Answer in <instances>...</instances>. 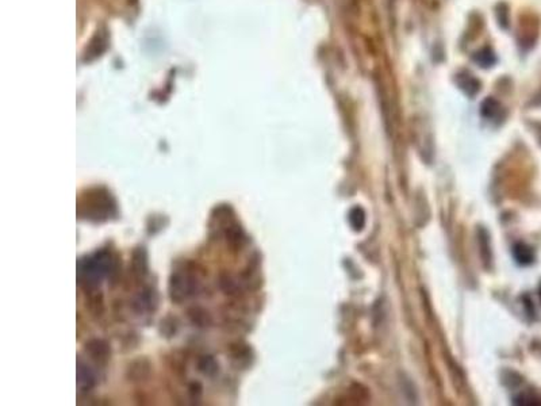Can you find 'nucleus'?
Masks as SVG:
<instances>
[{"instance_id":"obj_8","label":"nucleus","mask_w":541,"mask_h":406,"mask_svg":"<svg viewBox=\"0 0 541 406\" xmlns=\"http://www.w3.org/2000/svg\"><path fill=\"white\" fill-rule=\"evenodd\" d=\"M349 221H351L352 226L356 229V230H361L364 226V221H365V217H364V211L361 209H353L349 214Z\"/></svg>"},{"instance_id":"obj_6","label":"nucleus","mask_w":541,"mask_h":406,"mask_svg":"<svg viewBox=\"0 0 541 406\" xmlns=\"http://www.w3.org/2000/svg\"><path fill=\"white\" fill-rule=\"evenodd\" d=\"M88 309L89 312L99 317L103 313V297L102 294H93L88 297Z\"/></svg>"},{"instance_id":"obj_7","label":"nucleus","mask_w":541,"mask_h":406,"mask_svg":"<svg viewBox=\"0 0 541 406\" xmlns=\"http://www.w3.org/2000/svg\"><path fill=\"white\" fill-rule=\"evenodd\" d=\"M514 256H515V259H517L518 261L522 264L530 263L532 259H533V253H532V251H530L529 248L526 247V245H524V244H520V245H517V247L514 248Z\"/></svg>"},{"instance_id":"obj_5","label":"nucleus","mask_w":541,"mask_h":406,"mask_svg":"<svg viewBox=\"0 0 541 406\" xmlns=\"http://www.w3.org/2000/svg\"><path fill=\"white\" fill-rule=\"evenodd\" d=\"M199 371L203 372L205 375L213 376L214 374L218 372V363L211 357V356H203L199 363H198Z\"/></svg>"},{"instance_id":"obj_1","label":"nucleus","mask_w":541,"mask_h":406,"mask_svg":"<svg viewBox=\"0 0 541 406\" xmlns=\"http://www.w3.org/2000/svg\"><path fill=\"white\" fill-rule=\"evenodd\" d=\"M152 374V366L146 359L134 360L128 368L126 376L129 380L132 382H143L147 380V378Z\"/></svg>"},{"instance_id":"obj_3","label":"nucleus","mask_w":541,"mask_h":406,"mask_svg":"<svg viewBox=\"0 0 541 406\" xmlns=\"http://www.w3.org/2000/svg\"><path fill=\"white\" fill-rule=\"evenodd\" d=\"M132 267H133V272H134V275L137 276V278H142V276L146 275V272H147L146 256H145V252L142 251V248H138V249L133 253Z\"/></svg>"},{"instance_id":"obj_2","label":"nucleus","mask_w":541,"mask_h":406,"mask_svg":"<svg viewBox=\"0 0 541 406\" xmlns=\"http://www.w3.org/2000/svg\"><path fill=\"white\" fill-rule=\"evenodd\" d=\"M84 351L88 353L93 360H96L99 363H105L107 362L108 356H110V348L105 341L102 340H91L85 344Z\"/></svg>"},{"instance_id":"obj_4","label":"nucleus","mask_w":541,"mask_h":406,"mask_svg":"<svg viewBox=\"0 0 541 406\" xmlns=\"http://www.w3.org/2000/svg\"><path fill=\"white\" fill-rule=\"evenodd\" d=\"M188 317L191 318V321L195 325H198V326H207V325L211 324L210 314L207 313L206 310L201 309V307H192V309L188 312Z\"/></svg>"}]
</instances>
